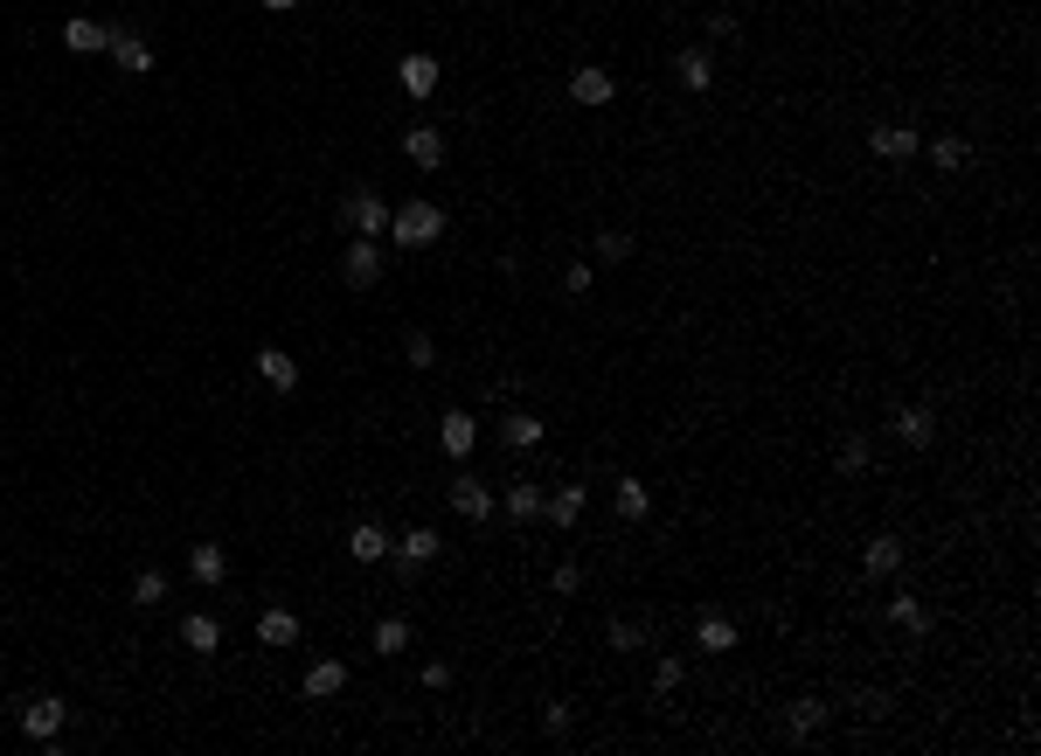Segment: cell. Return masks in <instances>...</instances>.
I'll return each instance as SVG.
<instances>
[{
  "label": "cell",
  "instance_id": "8d00e7d4",
  "mask_svg": "<svg viewBox=\"0 0 1041 756\" xmlns=\"http://www.w3.org/2000/svg\"><path fill=\"white\" fill-rule=\"evenodd\" d=\"M403 362H410V368H431V362H438V340H431L424 327H410V333H403Z\"/></svg>",
  "mask_w": 1041,
  "mask_h": 756
},
{
  "label": "cell",
  "instance_id": "cb8c5ba5",
  "mask_svg": "<svg viewBox=\"0 0 1041 756\" xmlns=\"http://www.w3.org/2000/svg\"><path fill=\"white\" fill-rule=\"evenodd\" d=\"M105 42H111V28H105V22H90V14L63 22V49H70V56H98Z\"/></svg>",
  "mask_w": 1041,
  "mask_h": 756
},
{
  "label": "cell",
  "instance_id": "5bb4252c",
  "mask_svg": "<svg viewBox=\"0 0 1041 756\" xmlns=\"http://www.w3.org/2000/svg\"><path fill=\"white\" fill-rule=\"evenodd\" d=\"M736 638H743V632H736V618H723V611H702V618H694V646H702V653L723 659V653H736Z\"/></svg>",
  "mask_w": 1041,
  "mask_h": 756
},
{
  "label": "cell",
  "instance_id": "44dd1931",
  "mask_svg": "<svg viewBox=\"0 0 1041 756\" xmlns=\"http://www.w3.org/2000/svg\"><path fill=\"white\" fill-rule=\"evenodd\" d=\"M257 375H264V382H271L278 395H292V389H299V362H292L286 347H257Z\"/></svg>",
  "mask_w": 1041,
  "mask_h": 756
},
{
  "label": "cell",
  "instance_id": "4dcf8cb0",
  "mask_svg": "<svg viewBox=\"0 0 1041 756\" xmlns=\"http://www.w3.org/2000/svg\"><path fill=\"white\" fill-rule=\"evenodd\" d=\"M340 687H348V667H340V659H319V667H306V694H313V702H334Z\"/></svg>",
  "mask_w": 1041,
  "mask_h": 756
},
{
  "label": "cell",
  "instance_id": "e0dca14e",
  "mask_svg": "<svg viewBox=\"0 0 1041 756\" xmlns=\"http://www.w3.org/2000/svg\"><path fill=\"white\" fill-rule=\"evenodd\" d=\"M583 507H591V493H583V479H570V486H556V493L542 500V514L556 521V527H577V521H583Z\"/></svg>",
  "mask_w": 1041,
  "mask_h": 756
},
{
  "label": "cell",
  "instance_id": "7c38bea8",
  "mask_svg": "<svg viewBox=\"0 0 1041 756\" xmlns=\"http://www.w3.org/2000/svg\"><path fill=\"white\" fill-rule=\"evenodd\" d=\"M438 444H445V459H472V444H480L472 410H445V417H438Z\"/></svg>",
  "mask_w": 1041,
  "mask_h": 756
},
{
  "label": "cell",
  "instance_id": "603a6c76",
  "mask_svg": "<svg viewBox=\"0 0 1041 756\" xmlns=\"http://www.w3.org/2000/svg\"><path fill=\"white\" fill-rule=\"evenodd\" d=\"M535 444H542V417L507 410V417H500V451H535Z\"/></svg>",
  "mask_w": 1041,
  "mask_h": 756
},
{
  "label": "cell",
  "instance_id": "b9f144b4",
  "mask_svg": "<svg viewBox=\"0 0 1041 756\" xmlns=\"http://www.w3.org/2000/svg\"><path fill=\"white\" fill-rule=\"evenodd\" d=\"M264 8H271V14H292V8H306V0H264Z\"/></svg>",
  "mask_w": 1041,
  "mask_h": 756
},
{
  "label": "cell",
  "instance_id": "4316f807",
  "mask_svg": "<svg viewBox=\"0 0 1041 756\" xmlns=\"http://www.w3.org/2000/svg\"><path fill=\"white\" fill-rule=\"evenodd\" d=\"M542 500H548V493H542L535 479H515V486H507V493H500L507 521H542Z\"/></svg>",
  "mask_w": 1041,
  "mask_h": 756
},
{
  "label": "cell",
  "instance_id": "f35d334b",
  "mask_svg": "<svg viewBox=\"0 0 1041 756\" xmlns=\"http://www.w3.org/2000/svg\"><path fill=\"white\" fill-rule=\"evenodd\" d=\"M548 590H556V597H577V590H583V562H556V570H548Z\"/></svg>",
  "mask_w": 1041,
  "mask_h": 756
},
{
  "label": "cell",
  "instance_id": "d590c367",
  "mask_svg": "<svg viewBox=\"0 0 1041 756\" xmlns=\"http://www.w3.org/2000/svg\"><path fill=\"white\" fill-rule=\"evenodd\" d=\"M132 603H140V611L167 603V576H160V570H140V576H132Z\"/></svg>",
  "mask_w": 1041,
  "mask_h": 756
},
{
  "label": "cell",
  "instance_id": "277c9868",
  "mask_svg": "<svg viewBox=\"0 0 1041 756\" xmlns=\"http://www.w3.org/2000/svg\"><path fill=\"white\" fill-rule=\"evenodd\" d=\"M438 556H445L438 527H410L403 541H389V562H396V570H403V576H424V570H431V562H438Z\"/></svg>",
  "mask_w": 1041,
  "mask_h": 756
},
{
  "label": "cell",
  "instance_id": "30bf717a",
  "mask_svg": "<svg viewBox=\"0 0 1041 756\" xmlns=\"http://www.w3.org/2000/svg\"><path fill=\"white\" fill-rule=\"evenodd\" d=\"M105 56L125 70V77H146V70H154V49H146V35H132V28H111Z\"/></svg>",
  "mask_w": 1041,
  "mask_h": 756
},
{
  "label": "cell",
  "instance_id": "7a4b0ae2",
  "mask_svg": "<svg viewBox=\"0 0 1041 756\" xmlns=\"http://www.w3.org/2000/svg\"><path fill=\"white\" fill-rule=\"evenodd\" d=\"M340 222H348L362 243H383V236H389V202L375 195V187H354V195L340 202Z\"/></svg>",
  "mask_w": 1041,
  "mask_h": 756
},
{
  "label": "cell",
  "instance_id": "74e56055",
  "mask_svg": "<svg viewBox=\"0 0 1041 756\" xmlns=\"http://www.w3.org/2000/svg\"><path fill=\"white\" fill-rule=\"evenodd\" d=\"M680 680H688V667H680L674 653H659V659H653V694H674Z\"/></svg>",
  "mask_w": 1041,
  "mask_h": 756
},
{
  "label": "cell",
  "instance_id": "60d3db41",
  "mask_svg": "<svg viewBox=\"0 0 1041 756\" xmlns=\"http://www.w3.org/2000/svg\"><path fill=\"white\" fill-rule=\"evenodd\" d=\"M570 722H577V715H570V708H562V702H548V715H542V729H548V735H562V729H570Z\"/></svg>",
  "mask_w": 1041,
  "mask_h": 756
},
{
  "label": "cell",
  "instance_id": "4fadbf2b",
  "mask_svg": "<svg viewBox=\"0 0 1041 756\" xmlns=\"http://www.w3.org/2000/svg\"><path fill=\"white\" fill-rule=\"evenodd\" d=\"M903 562H910V556H903V541H896V535H875V541H868V548H861V576H868V583H882V576H896V570H903Z\"/></svg>",
  "mask_w": 1041,
  "mask_h": 756
},
{
  "label": "cell",
  "instance_id": "ab89813d",
  "mask_svg": "<svg viewBox=\"0 0 1041 756\" xmlns=\"http://www.w3.org/2000/svg\"><path fill=\"white\" fill-rule=\"evenodd\" d=\"M591 285H597V271H591V264H562V292H570V298H583Z\"/></svg>",
  "mask_w": 1041,
  "mask_h": 756
},
{
  "label": "cell",
  "instance_id": "9c48e42d",
  "mask_svg": "<svg viewBox=\"0 0 1041 756\" xmlns=\"http://www.w3.org/2000/svg\"><path fill=\"white\" fill-rule=\"evenodd\" d=\"M445 507H451L459 521H486V514H494V493H486V486L472 479V472H459V479L445 486Z\"/></svg>",
  "mask_w": 1041,
  "mask_h": 756
},
{
  "label": "cell",
  "instance_id": "6da1fadb",
  "mask_svg": "<svg viewBox=\"0 0 1041 756\" xmlns=\"http://www.w3.org/2000/svg\"><path fill=\"white\" fill-rule=\"evenodd\" d=\"M438 236H445V209H438V202H403V209H389V243H396V251H431Z\"/></svg>",
  "mask_w": 1041,
  "mask_h": 756
},
{
  "label": "cell",
  "instance_id": "8fae6325",
  "mask_svg": "<svg viewBox=\"0 0 1041 756\" xmlns=\"http://www.w3.org/2000/svg\"><path fill=\"white\" fill-rule=\"evenodd\" d=\"M570 98H577L583 111H597V105H612V98H618V84H612V70H597V63H583V70H570Z\"/></svg>",
  "mask_w": 1041,
  "mask_h": 756
},
{
  "label": "cell",
  "instance_id": "e575fe53",
  "mask_svg": "<svg viewBox=\"0 0 1041 756\" xmlns=\"http://www.w3.org/2000/svg\"><path fill=\"white\" fill-rule=\"evenodd\" d=\"M702 28L715 35V42H729V49L743 42V22H736V8H729V0H723V8H709V14H702Z\"/></svg>",
  "mask_w": 1041,
  "mask_h": 756
},
{
  "label": "cell",
  "instance_id": "3957f363",
  "mask_svg": "<svg viewBox=\"0 0 1041 756\" xmlns=\"http://www.w3.org/2000/svg\"><path fill=\"white\" fill-rule=\"evenodd\" d=\"M888 438L910 444V451H931L937 444V410L931 403H896L888 410Z\"/></svg>",
  "mask_w": 1041,
  "mask_h": 756
},
{
  "label": "cell",
  "instance_id": "2e32d148",
  "mask_svg": "<svg viewBox=\"0 0 1041 756\" xmlns=\"http://www.w3.org/2000/svg\"><path fill=\"white\" fill-rule=\"evenodd\" d=\"M396 77H403L410 98H431L438 77H445V63H438V56H403V63H396Z\"/></svg>",
  "mask_w": 1041,
  "mask_h": 756
},
{
  "label": "cell",
  "instance_id": "f546056e",
  "mask_svg": "<svg viewBox=\"0 0 1041 756\" xmlns=\"http://www.w3.org/2000/svg\"><path fill=\"white\" fill-rule=\"evenodd\" d=\"M931 167H944V174H965V167H972V146H965L958 132H937V139H931Z\"/></svg>",
  "mask_w": 1041,
  "mask_h": 756
},
{
  "label": "cell",
  "instance_id": "8992f818",
  "mask_svg": "<svg viewBox=\"0 0 1041 756\" xmlns=\"http://www.w3.org/2000/svg\"><path fill=\"white\" fill-rule=\"evenodd\" d=\"M778 722H785L791 743H812V735H820V729L833 722V708L820 702V694H799V702H785V708H778Z\"/></svg>",
  "mask_w": 1041,
  "mask_h": 756
},
{
  "label": "cell",
  "instance_id": "83f0119b",
  "mask_svg": "<svg viewBox=\"0 0 1041 756\" xmlns=\"http://www.w3.org/2000/svg\"><path fill=\"white\" fill-rule=\"evenodd\" d=\"M612 653H646L653 646V618H612Z\"/></svg>",
  "mask_w": 1041,
  "mask_h": 756
},
{
  "label": "cell",
  "instance_id": "484cf974",
  "mask_svg": "<svg viewBox=\"0 0 1041 756\" xmlns=\"http://www.w3.org/2000/svg\"><path fill=\"white\" fill-rule=\"evenodd\" d=\"M674 77L688 84V90H715V56H709V49H680V56H674Z\"/></svg>",
  "mask_w": 1041,
  "mask_h": 756
},
{
  "label": "cell",
  "instance_id": "f1b7e54d",
  "mask_svg": "<svg viewBox=\"0 0 1041 756\" xmlns=\"http://www.w3.org/2000/svg\"><path fill=\"white\" fill-rule=\"evenodd\" d=\"M181 646H187V653H222V625H216L208 611L181 618Z\"/></svg>",
  "mask_w": 1041,
  "mask_h": 756
},
{
  "label": "cell",
  "instance_id": "d6986e66",
  "mask_svg": "<svg viewBox=\"0 0 1041 756\" xmlns=\"http://www.w3.org/2000/svg\"><path fill=\"white\" fill-rule=\"evenodd\" d=\"M868 465H875L868 438H861V430H847V438L833 444V472H840V479H868Z\"/></svg>",
  "mask_w": 1041,
  "mask_h": 756
},
{
  "label": "cell",
  "instance_id": "d6a6232c",
  "mask_svg": "<svg viewBox=\"0 0 1041 756\" xmlns=\"http://www.w3.org/2000/svg\"><path fill=\"white\" fill-rule=\"evenodd\" d=\"M591 251H597V264H632L639 243H632V230H597V236H591Z\"/></svg>",
  "mask_w": 1041,
  "mask_h": 756
},
{
  "label": "cell",
  "instance_id": "d4e9b609",
  "mask_svg": "<svg viewBox=\"0 0 1041 756\" xmlns=\"http://www.w3.org/2000/svg\"><path fill=\"white\" fill-rule=\"evenodd\" d=\"M403 154H410L416 167H445V132H438V125H410V132H403Z\"/></svg>",
  "mask_w": 1041,
  "mask_h": 756
},
{
  "label": "cell",
  "instance_id": "ac0fdd59",
  "mask_svg": "<svg viewBox=\"0 0 1041 756\" xmlns=\"http://www.w3.org/2000/svg\"><path fill=\"white\" fill-rule=\"evenodd\" d=\"M888 625H903L910 638H931V603L910 597V590H896V597H888Z\"/></svg>",
  "mask_w": 1041,
  "mask_h": 756
},
{
  "label": "cell",
  "instance_id": "ba28073f",
  "mask_svg": "<svg viewBox=\"0 0 1041 756\" xmlns=\"http://www.w3.org/2000/svg\"><path fill=\"white\" fill-rule=\"evenodd\" d=\"M63 722H70V708L56 702V694H43V702L22 708V735H28V743H56V735H63Z\"/></svg>",
  "mask_w": 1041,
  "mask_h": 756
},
{
  "label": "cell",
  "instance_id": "7402d4cb",
  "mask_svg": "<svg viewBox=\"0 0 1041 756\" xmlns=\"http://www.w3.org/2000/svg\"><path fill=\"white\" fill-rule=\"evenodd\" d=\"M187 576H195V583H208V590H216V583L230 576V556H222L216 541H195V548H187Z\"/></svg>",
  "mask_w": 1041,
  "mask_h": 756
},
{
  "label": "cell",
  "instance_id": "52a82bcc",
  "mask_svg": "<svg viewBox=\"0 0 1041 756\" xmlns=\"http://www.w3.org/2000/svg\"><path fill=\"white\" fill-rule=\"evenodd\" d=\"M340 285H354V292L383 285V251H375V243H362V236H354L348 251H340Z\"/></svg>",
  "mask_w": 1041,
  "mask_h": 756
},
{
  "label": "cell",
  "instance_id": "836d02e7",
  "mask_svg": "<svg viewBox=\"0 0 1041 756\" xmlns=\"http://www.w3.org/2000/svg\"><path fill=\"white\" fill-rule=\"evenodd\" d=\"M612 500H618V514H625V521H646V514H653V493H646L639 479H618V493H612Z\"/></svg>",
  "mask_w": 1041,
  "mask_h": 756
},
{
  "label": "cell",
  "instance_id": "9a60e30c",
  "mask_svg": "<svg viewBox=\"0 0 1041 756\" xmlns=\"http://www.w3.org/2000/svg\"><path fill=\"white\" fill-rule=\"evenodd\" d=\"M348 556L362 562V570H375V562H389V535H383L375 521H354V527H348Z\"/></svg>",
  "mask_w": 1041,
  "mask_h": 756
},
{
  "label": "cell",
  "instance_id": "1f68e13d",
  "mask_svg": "<svg viewBox=\"0 0 1041 756\" xmlns=\"http://www.w3.org/2000/svg\"><path fill=\"white\" fill-rule=\"evenodd\" d=\"M368 646L383 653V659H403V653H410V625H403V618H383V625L368 632Z\"/></svg>",
  "mask_w": 1041,
  "mask_h": 756
},
{
  "label": "cell",
  "instance_id": "ffe728a7",
  "mask_svg": "<svg viewBox=\"0 0 1041 756\" xmlns=\"http://www.w3.org/2000/svg\"><path fill=\"white\" fill-rule=\"evenodd\" d=\"M257 638L264 646H299V611H286V603H271V611H257Z\"/></svg>",
  "mask_w": 1041,
  "mask_h": 756
},
{
  "label": "cell",
  "instance_id": "5b68a950",
  "mask_svg": "<svg viewBox=\"0 0 1041 756\" xmlns=\"http://www.w3.org/2000/svg\"><path fill=\"white\" fill-rule=\"evenodd\" d=\"M868 154L888 160V167H903V160L923 154V139H917V125H903V119L888 125V119H882V125H868Z\"/></svg>",
  "mask_w": 1041,
  "mask_h": 756
}]
</instances>
